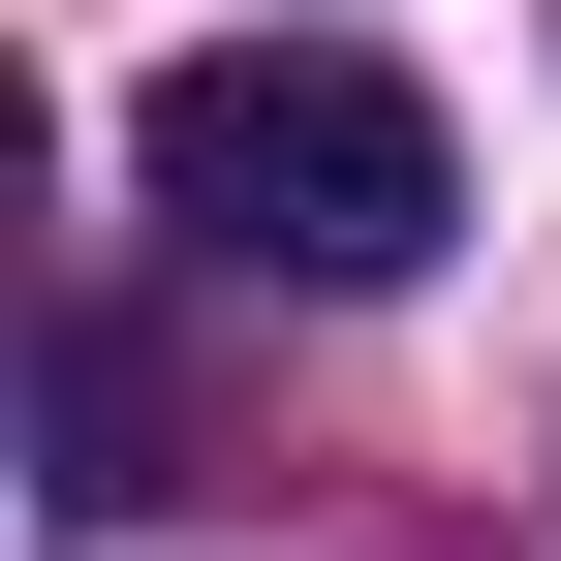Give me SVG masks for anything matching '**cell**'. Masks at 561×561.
<instances>
[{"mask_svg": "<svg viewBox=\"0 0 561 561\" xmlns=\"http://www.w3.org/2000/svg\"><path fill=\"white\" fill-rule=\"evenodd\" d=\"M125 157H157V219L219 250V280H437L468 219V125L405 94V62H343V32H219V62H157L125 94Z\"/></svg>", "mask_w": 561, "mask_h": 561, "instance_id": "obj_1", "label": "cell"}]
</instances>
